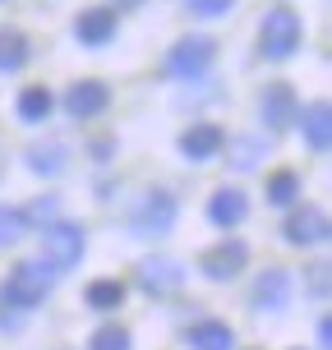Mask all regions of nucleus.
Wrapping results in <instances>:
<instances>
[{"mask_svg": "<svg viewBox=\"0 0 332 350\" xmlns=\"http://www.w3.org/2000/svg\"><path fill=\"white\" fill-rule=\"evenodd\" d=\"M328 235H332V221L318 203H300V208H291V217L281 221V240L296 245V249H314V245H323Z\"/></svg>", "mask_w": 332, "mask_h": 350, "instance_id": "6", "label": "nucleus"}, {"mask_svg": "<svg viewBox=\"0 0 332 350\" xmlns=\"http://www.w3.org/2000/svg\"><path fill=\"white\" fill-rule=\"evenodd\" d=\"M185 341H190V350H235V332H231V323H222V318L194 323Z\"/></svg>", "mask_w": 332, "mask_h": 350, "instance_id": "16", "label": "nucleus"}, {"mask_svg": "<svg viewBox=\"0 0 332 350\" xmlns=\"http://www.w3.org/2000/svg\"><path fill=\"white\" fill-rule=\"evenodd\" d=\"M23 230H28L23 208H5V203H0V249L18 245V240H23Z\"/></svg>", "mask_w": 332, "mask_h": 350, "instance_id": "22", "label": "nucleus"}, {"mask_svg": "<svg viewBox=\"0 0 332 350\" xmlns=\"http://www.w3.org/2000/svg\"><path fill=\"white\" fill-rule=\"evenodd\" d=\"M231 5H235V0H190V14H199V18H222V14H231Z\"/></svg>", "mask_w": 332, "mask_h": 350, "instance_id": "25", "label": "nucleus"}, {"mask_svg": "<svg viewBox=\"0 0 332 350\" xmlns=\"http://www.w3.org/2000/svg\"><path fill=\"white\" fill-rule=\"evenodd\" d=\"M309 295L323 304L328 299V262H309Z\"/></svg>", "mask_w": 332, "mask_h": 350, "instance_id": "26", "label": "nucleus"}, {"mask_svg": "<svg viewBox=\"0 0 332 350\" xmlns=\"http://www.w3.org/2000/svg\"><path fill=\"white\" fill-rule=\"evenodd\" d=\"M300 198V175L296 171H272L268 175V203L272 208H296Z\"/></svg>", "mask_w": 332, "mask_h": 350, "instance_id": "20", "label": "nucleus"}, {"mask_svg": "<svg viewBox=\"0 0 332 350\" xmlns=\"http://www.w3.org/2000/svg\"><path fill=\"white\" fill-rule=\"evenodd\" d=\"M88 350H129V332H125V327H116V323H106V327H97V332H92Z\"/></svg>", "mask_w": 332, "mask_h": 350, "instance_id": "24", "label": "nucleus"}, {"mask_svg": "<svg viewBox=\"0 0 332 350\" xmlns=\"http://www.w3.org/2000/svg\"><path fill=\"white\" fill-rule=\"evenodd\" d=\"M318 346L332 350V323H328V318H318Z\"/></svg>", "mask_w": 332, "mask_h": 350, "instance_id": "27", "label": "nucleus"}, {"mask_svg": "<svg viewBox=\"0 0 332 350\" xmlns=\"http://www.w3.org/2000/svg\"><path fill=\"white\" fill-rule=\"evenodd\" d=\"M212 60H217V42L212 37H180L171 51H166V74L194 83V79H203L212 70Z\"/></svg>", "mask_w": 332, "mask_h": 350, "instance_id": "5", "label": "nucleus"}, {"mask_svg": "<svg viewBox=\"0 0 332 350\" xmlns=\"http://www.w3.org/2000/svg\"><path fill=\"white\" fill-rule=\"evenodd\" d=\"M106 106H111V88H106L102 79H79V83H70V92H65L70 120H97Z\"/></svg>", "mask_w": 332, "mask_h": 350, "instance_id": "10", "label": "nucleus"}, {"mask_svg": "<svg viewBox=\"0 0 332 350\" xmlns=\"http://www.w3.org/2000/svg\"><path fill=\"white\" fill-rule=\"evenodd\" d=\"M84 304H88V309H97V314H111V309H120V304H125V281H116V277L92 281V286L84 291Z\"/></svg>", "mask_w": 332, "mask_h": 350, "instance_id": "19", "label": "nucleus"}, {"mask_svg": "<svg viewBox=\"0 0 332 350\" xmlns=\"http://www.w3.org/2000/svg\"><path fill=\"white\" fill-rule=\"evenodd\" d=\"M259 116H263V124H268L272 134L286 129V124H296V116H300L296 88H291V83H268V88H263V97H259Z\"/></svg>", "mask_w": 332, "mask_h": 350, "instance_id": "9", "label": "nucleus"}, {"mask_svg": "<svg viewBox=\"0 0 332 350\" xmlns=\"http://www.w3.org/2000/svg\"><path fill=\"white\" fill-rule=\"evenodd\" d=\"M259 157H263V143H254V139H235L231 143V166H235V171H254V166H259Z\"/></svg>", "mask_w": 332, "mask_h": 350, "instance_id": "23", "label": "nucleus"}, {"mask_svg": "<svg viewBox=\"0 0 332 350\" xmlns=\"http://www.w3.org/2000/svg\"><path fill=\"white\" fill-rule=\"evenodd\" d=\"M300 42H305V23H300L296 10L277 5V10L263 14V23H259V51H263V60H291V55L300 51Z\"/></svg>", "mask_w": 332, "mask_h": 350, "instance_id": "2", "label": "nucleus"}, {"mask_svg": "<svg viewBox=\"0 0 332 350\" xmlns=\"http://www.w3.org/2000/svg\"><path fill=\"white\" fill-rule=\"evenodd\" d=\"M28 171L33 175H60L65 171V148L60 143H37V148H28Z\"/></svg>", "mask_w": 332, "mask_h": 350, "instance_id": "21", "label": "nucleus"}, {"mask_svg": "<svg viewBox=\"0 0 332 350\" xmlns=\"http://www.w3.org/2000/svg\"><path fill=\"white\" fill-rule=\"evenodd\" d=\"M111 5H120V10H134V5H143V0H111Z\"/></svg>", "mask_w": 332, "mask_h": 350, "instance_id": "28", "label": "nucleus"}, {"mask_svg": "<svg viewBox=\"0 0 332 350\" xmlns=\"http://www.w3.org/2000/svg\"><path fill=\"white\" fill-rule=\"evenodd\" d=\"M175 217H180V203H175L171 189H148L129 208V235H139V240H157L166 230L175 226Z\"/></svg>", "mask_w": 332, "mask_h": 350, "instance_id": "3", "label": "nucleus"}, {"mask_svg": "<svg viewBox=\"0 0 332 350\" xmlns=\"http://www.w3.org/2000/svg\"><path fill=\"white\" fill-rule=\"evenodd\" d=\"M249 304L254 309H286L291 304V277L281 272V267H268V272H259L254 277V291H249Z\"/></svg>", "mask_w": 332, "mask_h": 350, "instance_id": "15", "label": "nucleus"}, {"mask_svg": "<svg viewBox=\"0 0 332 350\" xmlns=\"http://www.w3.org/2000/svg\"><path fill=\"white\" fill-rule=\"evenodd\" d=\"M249 217V193L235 189V185H222V189L208 198V221L217 230H235Z\"/></svg>", "mask_w": 332, "mask_h": 350, "instance_id": "12", "label": "nucleus"}, {"mask_svg": "<svg viewBox=\"0 0 332 350\" xmlns=\"http://www.w3.org/2000/svg\"><path fill=\"white\" fill-rule=\"evenodd\" d=\"M227 152V129L222 124H208V120H199L190 124L185 134H180V157L185 161H212V157H222Z\"/></svg>", "mask_w": 332, "mask_h": 350, "instance_id": "8", "label": "nucleus"}, {"mask_svg": "<svg viewBox=\"0 0 332 350\" xmlns=\"http://www.w3.org/2000/svg\"><path fill=\"white\" fill-rule=\"evenodd\" d=\"M33 60V42L18 28H0V74H18Z\"/></svg>", "mask_w": 332, "mask_h": 350, "instance_id": "18", "label": "nucleus"}, {"mask_svg": "<svg viewBox=\"0 0 332 350\" xmlns=\"http://www.w3.org/2000/svg\"><path fill=\"white\" fill-rule=\"evenodd\" d=\"M84 249H88L84 226H74V221H47L42 226V258L51 262L55 272L79 267L84 262Z\"/></svg>", "mask_w": 332, "mask_h": 350, "instance_id": "4", "label": "nucleus"}, {"mask_svg": "<svg viewBox=\"0 0 332 350\" xmlns=\"http://www.w3.org/2000/svg\"><path fill=\"white\" fill-rule=\"evenodd\" d=\"M245 262H249V245L245 240H222V245H212L203 258H199V272L208 281H231V277H240L245 272Z\"/></svg>", "mask_w": 332, "mask_h": 350, "instance_id": "7", "label": "nucleus"}, {"mask_svg": "<svg viewBox=\"0 0 332 350\" xmlns=\"http://www.w3.org/2000/svg\"><path fill=\"white\" fill-rule=\"evenodd\" d=\"M139 286L148 295H171L185 286V267L175 258H143L139 262Z\"/></svg>", "mask_w": 332, "mask_h": 350, "instance_id": "14", "label": "nucleus"}, {"mask_svg": "<svg viewBox=\"0 0 332 350\" xmlns=\"http://www.w3.org/2000/svg\"><path fill=\"white\" fill-rule=\"evenodd\" d=\"M55 286V267L47 258H23L14 262V272L5 277V299L18 304V309H37V304H47Z\"/></svg>", "mask_w": 332, "mask_h": 350, "instance_id": "1", "label": "nucleus"}, {"mask_svg": "<svg viewBox=\"0 0 332 350\" xmlns=\"http://www.w3.org/2000/svg\"><path fill=\"white\" fill-rule=\"evenodd\" d=\"M14 111H18V120H23V124H42V120H51V111H55L51 88H42V83L23 88V92H18V102H14Z\"/></svg>", "mask_w": 332, "mask_h": 350, "instance_id": "17", "label": "nucleus"}, {"mask_svg": "<svg viewBox=\"0 0 332 350\" xmlns=\"http://www.w3.org/2000/svg\"><path fill=\"white\" fill-rule=\"evenodd\" d=\"M296 124H300V134H305V148H309L314 157H328V148H332V106L328 102H309L296 116Z\"/></svg>", "mask_w": 332, "mask_h": 350, "instance_id": "11", "label": "nucleus"}, {"mask_svg": "<svg viewBox=\"0 0 332 350\" xmlns=\"http://www.w3.org/2000/svg\"><path fill=\"white\" fill-rule=\"evenodd\" d=\"M116 28H120V18H116L111 5H92V10H84V14L74 18V37L84 46H106L116 37Z\"/></svg>", "mask_w": 332, "mask_h": 350, "instance_id": "13", "label": "nucleus"}]
</instances>
